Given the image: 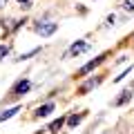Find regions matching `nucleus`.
<instances>
[{
    "label": "nucleus",
    "mask_w": 134,
    "mask_h": 134,
    "mask_svg": "<svg viewBox=\"0 0 134 134\" xmlns=\"http://www.w3.org/2000/svg\"><path fill=\"white\" fill-rule=\"evenodd\" d=\"M29 87H31V83L25 78V81H18L14 85V90H11V96H23V94H27L29 92Z\"/></svg>",
    "instance_id": "f257e3e1"
},
{
    "label": "nucleus",
    "mask_w": 134,
    "mask_h": 134,
    "mask_svg": "<svg viewBox=\"0 0 134 134\" xmlns=\"http://www.w3.org/2000/svg\"><path fill=\"white\" fill-rule=\"evenodd\" d=\"M56 29H58L56 23H45V25H38V27H36V31H38L40 36H52Z\"/></svg>",
    "instance_id": "f03ea898"
},
{
    "label": "nucleus",
    "mask_w": 134,
    "mask_h": 134,
    "mask_svg": "<svg viewBox=\"0 0 134 134\" xmlns=\"http://www.w3.org/2000/svg\"><path fill=\"white\" fill-rule=\"evenodd\" d=\"M103 58H105V56H98V58H94V60H90L87 65H83L81 69H78V76H85L87 72H92V69H94L96 65H100V63H103Z\"/></svg>",
    "instance_id": "7ed1b4c3"
},
{
    "label": "nucleus",
    "mask_w": 134,
    "mask_h": 134,
    "mask_svg": "<svg viewBox=\"0 0 134 134\" xmlns=\"http://www.w3.org/2000/svg\"><path fill=\"white\" fill-rule=\"evenodd\" d=\"M87 49V43H74L72 47H69V52H67V56H78V54H83Z\"/></svg>",
    "instance_id": "20e7f679"
},
{
    "label": "nucleus",
    "mask_w": 134,
    "mask_h": 134,
    "mask_svg": "<svg viewBox=\"0 0 134 134\" xmlns=\"http://www.w3.org/2000/svg\"><path fill=\"white\" fill-rule=\"evenodd\" d=\"M54 112V103H45V105L38 107V112H36V116H49Z\"/></svg>",
    "instance_id": "39448f33"
},
{
    "label": "nucleus",
    "mask_w": 134,
    "mask_h": 134,
    "mask_svg": "<svg viewBox=\"0 0 134 134\" xmlns=\"http://www.w3.org/2000/svg\"><path fill=\"white\" fill-rule=\"evenodd\" d=\"M20 112V107L16 105V107H11V110H5V112H0V121H7V119H11V116H16Z\"/></svg>",
    "instance_id": "423d86ee"
},
{
    "label": "nucleus",
    "mask_w": 134,
    "mask_h": 134,
    "mask_svg": "<svg viewBox=\"0 0 134 134\" xmlns=\"http://www.w3.org/2000/svg\"><path fill=\"white\" fill-rule=\"evenodd\" d=\"M130 98H132V90H125V92H123V96L114 100V105H123V103H127Z\"/></svg>",
    "instance_id": "0eeeda50"
},
{
    "label": "nucleus",
    "mask_w": 134,
    "mask_h": 134,
    "mask_svg": "<svg viewBox=\"0 0 134 134\" xmlns=\"http://www.w3.org/2000/svg\"><path fill=\"white\" fill-rule=\"evenodd\" d=\"M63 125H65V119H58V121H54V123L49 125V130H52V132H58Z\"/></svg>",
    "instance_id": "6e6552de"
},
{
    "label": "nucleus",
    "mask_w": 134,
    "mask_h": 134,
    "mask_svg": "<svg viewBox=\"0 0 134 134\" xmlns=\"http://www.w3.org/2000/svg\"><path fill=\"white\" fill-rule=\"evenodd\" d=\"M34 54H40V47H36V49H31V52H27V54H20V58H18V60H27V58H31Z\"/></svg>",
    "instance_id": "1a4fd4ad"
},
{
    "label": "nucleus",
    "mask_w": 134,
    "mask_h": 134,
    "mask_svg": "<svg viewBox=\"0 0 134 134\" xmlns=\"http://www.w3.org/2000/svg\"><path fill=\"white\" fill-rule=\"evenodd\" d=\"M81 119H83V114H74V116H69V119H67V123H69V125H72V127H74V125H78V123H81Z\"/></svg>",
    "instance_id": "9d476101"
},
{
    "label": "nucleus",
    "mask_w": 134,
    "mask_h": 134,
    "mask_svg": "<svg viewBox=\"0 0 134 134\" xmlns=\"http://www.w3.org/2000/svg\"><path fill=\"white\" fill-rule=\"evenodd\" d=\"M7 54H9V47H7V45H0V60H2Z\"/></svg>",
    "instance_id": "9b49d317"
},
{
    "label": "nucleus",
    "mask_w": 134,
    "mask_h": 134,
    "mask_svg": "<svg viewBox=\"0 0 134 134\" xmlns=\"http://www.w3.org/2000/svg\"><path fill=\"white\" fill-rule=\"evenodd\" d=\"M125 9H127V11H134V0H125Z\"/></svg>",
    "instance_id": "f8f14e48"
},
{
    "label": "nucleus",
    "mask_w": 134,
    "mask_h": 134,
    "mask_svg": "<svg viewBox=\"0 0 134 134\" xmlns=\"http://www.w3.org/2000/svg\"><path fill=\"white\" fill-rule=\"evenodd\" d=\"M114 20H116V16H114V14L107 16V25H114Z\"/></svg>",
    "instance_id": "ddd939ff"
},
{
    "label": "nucleus",
    "mask_w": 134,
    "mask_h": 134,
    "mask_svg": "<svg viewBox=\"0 0 134 134\" xmlns=\"http://www.w3.org/2000/svg\"><path fill=\"white\" fill-rule=\"evenodd\" d=\"M18 2H20V5H25V7H29V5H31V0H18Z\"/></svg>",
    "instance_id": "4468645a"
},
{
    "label": "nucleus",
    "mask_w": 134,
    "mask_h": 134,
    "mask_svg": "<svg viewBox=\"0 0 134 134\" xmlns=\"http://www.w3.org/2000/svg\"><path fill=\"white\" fill-rule=\"evenodd\" d=\"M2 5H7V0H0V7H2Z\"/></svg>",
    "instance_id": "2eb2a0df"
}]
</instances>
